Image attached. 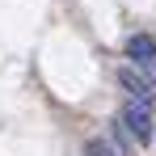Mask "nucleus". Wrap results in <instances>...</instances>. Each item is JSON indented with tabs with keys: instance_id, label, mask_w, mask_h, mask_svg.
I'll return each instance as SVG.
<instances>
[{
	"instance_id": "f257e3e1",
	"label": "nucleus",
	"mask_w": 156,
	"mask_h": 156,
	"mask_svg": "<svg viewBox=\"0 0 156 156\" xmlns=\"http://www.w3.org/2000/svg\"><path fill=\"white\" fill-rule=\"evenodd\" d=\"M127 59L139 76H148L156 84V38L152 34H131L127 38Z\"/></svg>"
},
{
	"instance_id": "f03ea898",
	"label": "nucleus",
	"mask_w": 156,
	"mask_h": 156,
	"mask_svg": "<svg viewBox=\"0 0 156 156\" xmlns=\"http://www.w3.org/2000/svg\"><path fill=\"white\" fill-rule=\"evenodd\" d=\"M118 122L131 131V139H135V144H148V139H152V105H144V101H127Z\"/></svg>"
},
{
	"instance_id": "7ed1b4c3",
	"label": "nucleus",
	"mask_w": 156,
	"mask_h": 156,
	"mask_svg": "<svg viewBox=\"0 0 156 156\" xmlns=\"http://www.w3.org/2000/svg\"><path fill=\"white\" fill-rule=\"evenodd\" d=\"M118 84L131 93V101H144V105H152V101H156L152 80H148V76H139L135 68H118Z\"/></svg>"
},
{
	"instance_id": "20e7f679",
	"label": "nucleus",
	"mask_w": 156,
	"mask_h": 156,
	"mask_svg": "<svg viewBox=\"0 0 156 156\" xmlns=\"http://www.w3.org/2000/svg\"><path fill=\"white\" fill-rule=\"evenodd\" d=\"M84 156H118L105 139H89V148H84Z\"/></svg>"
}]
</instances>
